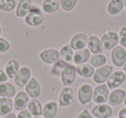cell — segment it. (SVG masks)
<instances>
[{
	"label": "cell",
	"instance_id": "cell-9",
	"mask_svg": "<svg viewBox=\"0 0 126 118\" xmlns=\"http://www.w3.org/2000/svg\"><path fill=\"white\" fill-rule=\"evenodd\" d=\"M40 57L42 60L47 64L57 63L60 60V53L55 49H47L41 53Z\"/></svg>",
	"mask_w": 126,
	"mask_h": 118
},
{
	"label": "cell",
	"instance_id": "cell-42",
	"mask_svg": "<svg viewBox=\"0 0 126 118\" xmlns=\"http://www.w3.org/2000/svg\"><path fill=\"white\" fill-rule=\"evenodd\" d=\"M124 103H125V105H126V97H125V100H124Z\"/></svg>",
	"mask_w": 126,
	"mask_h": 118
},
{
	"label": "cell",
	"instance_id": "cell-18",
	"mask_svg": "<svg viewBox=\"0 0 126 118\" xmlns=\"http://www.w3.org/2000/svg\"><path fill=\"white\" fill-rule=\"evenodd\" d=\"M57 114V105L54 102H49L44 105L42 115L44 118H54Z\"/></svg>",
	"mask_w": 126,
	"mask_h": 118
},
{
	"label": "cell",
	"instance_id": "cell-32",
	"mask_svg": "<svg viewBox=\"0 0 126 118\" xmlns=\"http://www.w3.org/2000/svg\"><path fill=\"white\" fill-rule=\"evenodd\" d=\"M61 7L64 11H69L75 6L77 0H61Z\"/></svg>",
	"mask_w": 126,
	"mask_h": 118
},
{
	"label": "cell",
	"instance_id": "cell-14",
	"mask_svg": "<svg viewBox=\"0 0 126 118\" xmlns=\"http://www.w3.org/2000/svg\"><path fill=\"white\" fill-rule=\"evenodd\" d=\"M93 113L98 118H109L112 115V109L109 105H97L93 108Z\"/></svg>",
	"mask_w": 126,
	"mask_h": 118
},
{
	"label": "cell",
	"instance_id": "cell-44",
	"mask_svg": "<svg viewBox=\"0 0 126 118\" xmlns=\"http://www.w3.org/2000/svg\"><path fill=\"white\" fill-rule=\"evenodd\" d=\"M0 34H1V27H0Z\"/></svg>",
	"mask_w": 126,
	"mask_h": 118
},
{
	"label": "cell",
	"instance_id": "cell-6",
	"mask_svg": "<svg viewBox=\"0 0 126 118\" xmlns=\"http://www.w3.org/2000/svg\"><path fill=\"white\" fill-rule=\"evenodd\" d=\"M31 76V72L28 67H22L16 73L15 76V83L17 85L18 87L23 88L25 85H27L29 82V79Z\"/></svg>",
	"mask_w": 126,
	"mask_h": 118
},
{
	"label": "cell",
	"instance_id": "cell-10",
	"mask_svg": "<svg viewBox=\"0 0 126 118\" xmlns=\"http://www.w3.org/2000/svg\"><path fill=\"white\" fill-rule=\"evenodd\" d=\"M125 80V74L123 72L118 71L114 73L107 80V85L110 89H115L121 85Z\"/></svg>",
	"mask_w": 126,
	"mask_h": 118
},
{
	"label": "cell",
	"instance_id": "cell-1",
	"mask_svg": "<svg viewBox=\"0 0 126 118\" xmlns=\"http://www.w3.org/2000/svg\"><path fill=\"white\" fill-rule=\"evenodd\" d=\"M43 16H42L41 10L36 6H33L30 9L29 15L25 18L27 24L30 26H39L43 23Z\"/></svg>",
	"mask_w": 126,
	"mask_h": 118
},
{
	"label": "cell",
	"instance_id": "cell-41",
	"mask_svg": "<svg viewBox=\"0 0 126 118\" xmlns=\"http://www.w3.org/2000/svg\"><path fill=\"white\" fill-rule=\"evenodd\" d=\"M124 5H125V8H126V0H124Z\"/></svg>",
	"mask_w": 126,
	"mask_h": 118
},
{
	"label": "cell",
	"instance_id": "cell-31",
	"mask_svg": "<svg viewBox=\"0 0 126 118\" xmlns=\"http://www.w3.org/2000/svg\"><path fill=\"white\" fill-rule=\"evenodd\" d=\"M67 66H68V64L65 63L63 60H61V61L59 60L57 62V64L54 65V67L52 68L51 73H52V74H54V75H59L61 73H62L63 69Z\"/></svg>",
	"mask_w": 126,
	"mask_h": 118
},
{
	"label": "cell",
	"instance_id": "cell-4",
	"mask_svg": "<svg viewBox=\"0 0 126 118\" xmlns=\"http://www.w3.org/2000/svg\"><path fill=\"white\" fill-rule=\"evenodd\" d=\"M111 73L112 67L110 66H105L100 68H98V70L94 73L93 80L97 84H102L106 80H108Z\"/></svg>",
	"mask_w": 126,
	"mask_h": 118
},
{
	"label": "cell",
	"instance_id": "cell-30",
	"mask_svg": "<svg viewBox=\"0 0 126 118\" xmlns=\"http://www.w3.org/2000/svg\"><path fill=\"white\" fill-rule=\"evenodd\" d=\"M16 4V0H0V10L4 11H11Z\"/></svg>",
	"mask_w": 126,
	"mask_h": 118
},
{
	"label": "cell",
	"instance_id": "cell-17",
	"mask_svg": "<svg viewBox=\"0 0 126 118\" xmlns=\"http://www.w3.org/2000/svg\"><path fill=\"white\" fill-rule=\"evenodd\" d=\"M125 97V91L123 90H116L111 92V94L109 97V103L110 105L117 106L120 104L124 101Z\"/></svg>",
	"mask_w": 126,
	"mask_h": 118
},
{
	"label": "cell",
	"instance_id": "cell-13",
	"mask_svg": "<svg viewBox=\"0 0 126 118\" xmlns=\"http://www.w3.org/2000/svg\"><path fill=\"white\" fill-rule=\"evenodd\" d=\"M73 98H74V91L70 87H66L62 89L60 95L59 103L61 106H68L72 103Z\"/></svg>",
	"mask_w": 126,
	"mask_h": 118
},
{
	"label": "cell",
	"instance_id": "cell-15",
	"mask_svg": "<svg viewBox=\"0 0 126 118\" xmlns=\"http://www.w3.org/2000/svg\"><path fill=\"white\" fill-rule=\"evenodd\" d=\"M29 103V96L25 92L21 91L16 95L15 98V109L16 110H23L28 106Z\"/></svg>",
	"mask_w": 126,
	"mask_h": 118
},
{
	"label": "cell",
	"instance_id": "cell-40",
	"mask_svg": "<svg viewBox=\"0 0 126 118\" xmlns=\"http://www.w3.org/2000/svg\"><path fill=\"white\" fill-rule=\"evenodd\" d=\"M124 71L125 72V73H126V63H125V65H124Z\"/></svg>",
	"mask_w": 126,
	"mask_h": 118
},
{
	"label": "cell",
	"instance_id": "cell-23",
	"mask_svg": "<svg viewBox=\"0 0 126 118\" xmlns=\"http://www.w3.org/2000/svg\"><path fill=\"white\" fill-rule=\"evenodd\" d=\"M29 111L35 116H39L42 114V108L41 103L37 99H32L29 102Z\"/></svg>",
	"mask_w": 126,
	"mask_h": 118
},
{
	"label": "cell",
	"instance_id": "cell-27",
	"mask_svg": "<svg viewBox=\"0 0 126 118\" xmlns=\"http://www.w3.org/2000/svg\"><path fill=\"white\" fill-rule=\"evenodd\" d=\"M77 73L84 78H90L94 73V68L88 64H84L77 67Z\"/></svg>",
	"mask_w": 126,
	"mask_h": 118
},
{
	"label": "cell",
	"instance_id": "cell-2",
	"mask_svg": "<svg viewBox=\"0 0 126 118\" xmlns=\"http://www.w3.org/2000/svg\"><path fill=\"white\" fill-rule=\"evenodd\" d=\"M101 46L105 50H110L118 42V35L115 32H108L101 38Z\"/></svg>",
	"mask_w": 126,
	"mask_h": 118
},
{
	"label": "cell",
	"instance_id": "cell-35",
	"mask_svg": "<svg viewBox=\"0 0 126 118\" xmlns=\"http://www.w3.org/2000/svg\"><path fill=\"white\" fill-rule=\"evenodd\" d=\"M17 118H31V114L27 109H23V110H21V112H19Z\"/></svg>",
	"mask_w": 126,
	"mask_h": 118
},
{
	"label": "cell",
	"instance_id": "cell-25",
	"mask_svg": "<svg viewBox=\"0 0 126 118\" xmlns=\"http://www.w3.org/2000/svg\"><path fill=\"white\" fill-rule=\"evenodd\" d=\"M124 7L123 0H111L108 4V12L110 15H117Z\"/></svg>",
	"mask_w": 126,
	"mask_h": 118
},
{
	"label": "cell",
	"instance_id": "cell-8",
	"mask_svg": "<svg viewBox=\"0 0 126 118\" xmlns=\"http://www.w3.org/2000/svg\"><path fill=\"white\" fill-rule=\"evenodd\" d=\"M109 95L108 87L105 85L97 86L93 91V101L96 103H104L107 101Z\"/></svg>",
	"mask_w": 126,
	"mask_h": 118
},
{
	"label": "cell",
	"instance_id": "cell-26",
	"mask_svg": "<svg viewBox=\"0 0 126 118\" xmlns=\"http://www.w3.org/2000/svg\"><path fill=\"white\" fill-rule=\"evenodd\" d=\"M60 7L59 0H45L42 4V9L45 12L52 13L56 11Z\"/></svg>",
	"mask_w": 126,
	"mask_h": 118
},
{
	"label": "cell",
	"instance_id": "cell-11",
	"mask_svg": "<svg viewBox=\"0 0 126 118\" xmlns=\"http://www.w3.org/2000/svg\"><path fill=\"white\" fill-rule=\"evenodd\" d=\"M26 91L32 98H36L41 93V87L39 82L35 78H32L26 85Z\"/></svg>",
	"mask_w": 126,
	"mask_h": 118
},
{
	"label": "cell",
	"instance_id": "cell-5",
	"mask_svg": "<svg viewBox=\"0 0 126 118\" xmlns=\"http://www.w3.org/2000/svg\"><path fill=\"white\" fill-rule=\"evenodd\" d=\"M76 78V68L74 66L68 65L63 69L61 73V81L63 85H69L74 82Z\"/></svg>",
	"mask_w": 126,
	"mask_h": 118
},
{
	"label": "cell",
	"instance_id": "cell-36",
	"mask_svg": "<svg viewBox=\"0 0 126 118\" xmlns=\"http://www.w3.org/2000/svg\"><path fill=\"white\" fill-rule=\"evenodd\" d=\"M77 118H92V116L90 115V113L88 112L86 109H85L84 111H82V112L77 116Z\"/></svg>",
	"mask_w": 126,
	"mask_h": 118
},
{
	"label": "cell",
	"instance_id": "cell-38",
	"mask_svg": "<svg viewBox=\"0 0 126 118\" xmlns=\"http://www.w3.org/2000/svg\"><path fill=\"white\" fill-rule=\"evenodd\" d=\"M118 118H126V108H124L120 110L118 114Z\"/></svg>",
	"mask_w": 126,
	"mask_h": 118
},
{
	"label": "cell",
	"instance_id": "cell-16",
	"mask_svg": "<svg viewBox=\"0 0 126 118\" xmlns=\"http://www.w3.org/2000/svg\"><path fill=\"white\" fill-rule=\"evenodd\" d=\"M31 9V0H20L19 4L16 8V16L23 17L25 16Z\"/></svg>",
	"mask_w": 126,
	"mask_h": 118
},
{
	"label": "cell",
	"instance_id": "cell-39",
	"mask_svg": "<svg viewBox=\"0 0 126 118\" xmlns=\"http://www.w3.org/2000/svg\"><path fill=\"white\" fill-rule=\"evenodd\" d=\"M4 118H16V115H15L14 113H11V114H8Z\"/></svg>",
	"mask_w": 126,
	"mask_h": 118
},
{
	"label": "cell",
	"instance_id": "cell-28",
	"mask_svg": "<svg viewBox=\"0 0 126 118\" xmlns=\"http://www.w3.org/2000/svg\"><path fill=\"white\" fill-rule=\"evenodd\" d=\"M61 55L62 60L67 64H70L73 60V50L69 45H66L61 49Z\"/></svg>",
	"mask_w": 126,
	"mask_h": 118
},
{
	"label": "cell",
	"instance_id": "cell-22",
	"mask_svg": "<svg viewBox=\"0 0 126 118\" xmlns=\"http://www.w3.org/2000/svg\"><path fill=\"white\" fill-rule=\"evenodd\" d=\"M90 55H91L90 51L86 48L77 51L74 54V62L75 64H82V63H85L86 61L88 60V59L90 58Z\"/></svg>",
	"mask_w": 126,
	"mask_h": 118
},
{
	"label": "cell",
	"instance_id": "cell-24",
	"mask_svg": "<svg viewBox=\"0 0 126 118\" xmlns=\"http://www.w3.org/2000/svg\"><path fill=\"white\" fill-rule=\"evenodd\" d=\"M13 107V103L11 98L0 99V115L5 116L11 111Z\"/></svg>",
	"mask_w": 126,
	"mask_h": 118
},
{
	"label": "cell",
	"instance_id": "cell-19",
	"mask_svg": "<svg viewBox=\"0 0 126 118\" xmlns=\"http://www.w3.org/2000/svg\"><path fill=\"white\" fill-rule=\"evenodd\" d=\"M87 45L89 49L93 54H100L102 53V46L101 42L98 40V38L95 35H92L89 37L87 42Z\"/></svg>",
	"mask_w": 126,
	"mask_h": 118
},
{
	"label": "cell",
	"instance_id": "cell-34",
	"mask_svg": "<svg viewBox=\"0 0 126 118\" xmlns=\"http://www.w3.org/2000/svg\"><path fill=\"white\" fill-rule=\"evenodd\" d=\"M10 49V44L6 40L0 38V53H5Z\"/></svg>",
	"mask_w": 126,
	"mask_h": 118
},
{
	"label": "cell",
	"instance_id": "cell-37",
	"mask_svg": "<svg viewBox=\"0 0 126 118\" xmlns=\"http://www.w3.org/2000/svg\"><path fill=\"white\" fill-rule=\"evenodd\" d=\"M8 77L7 75L4 73V72L3 70L0 69V83H2V82H5L7 80Z\"/></svg>",
	"mask_w": 126,
	"mask_h": 118
},
{
	"label": "cell",
	"instance_id": "cell-20",
	"mask_svg": "<svg viewBox=\"0 0 126 118\" xmlns=\"http://www.w3.org/2000/svg\"><path fill=\"white\" fill-rule=\"evenodd\" d=\"M19 69V62L16 59H11L8 61L5 66V72L7 73V77L10 78H15L16 73Z\"/></svg>",
	"mask_w": 126,
	"mask_h": 118
},
{
	"label": "cell",
	"instance_id": "cell-29",
	"mask_svg": "<svg viewBox=\"0 0 126 118\" xmlns=\"http://www.w3.org/2000/svg\"><path fill=\"white\" fill-rule=\"evenodd\" d=\"M106 58L105 56L102 55V54H98V55H93L91 57L90 59V64L93 66L98 67V66H101L106 63Z\"/></svg>",
	"mask_w": 126,
	"mask_h": 118
},
{
	"label": "cell",
	"instance_id": "cell-33",
	"mask_svg": "<svg viewBox=\"0 0 126 118\" xmlns=\"http://www.w3.org/2000/svg\"><path fill=\"white\" fill-rule=\"evenodd\" d=\"M119 42H120L121 46L126 47V28L124 27L122 28L119 34Z\"/></svg>",
	"mask_w": 126,
	"mask_h": 118
},
{
	"label": "cell",
	"instance_id": "cell-43",
	"mask_svg": "<svg viewBox=\"0 0 126 118\" xmlns=\"http://www.w3.org/2000/svg\"><path fill=\"white\" fill-rule=\"evenodd\" d=\"M34 118H41V117H37V116H35Z\"/></svg>",
	"mask_w": 126,
	"mask_h": 118
},
{
	"label": "cell",
	"instance_id": "cell-7",
	"mask_svg": "<svg viewBox=\"0 0 126 118\" xmlns=\"http://www.w3.org/2000/svg\"><path fill=\"white\" fill-rule=\"evenodd\" d=\"M111 60L115 66H124L126 61V51L122 47H116L111 52Z\"/></svg>",
	"mask_w": 126,
	"mask_h": 118
},
{
	"label": "cell",
	"instance_id": "cell-12",
	"mask_svg": "<svg viewBox=\"0 0 126 118\" xmlns=\"http://www.w3.org/2000/svg\"><path fill=\"white\" fill-rule=\"evenodd\" d=\"M87 36L85 34H77L73 37L71 41V47L74 50L83 49L87 44Z\"/></svg>",
	"mask_w": 126,
	"mask_h": 118
},
{
	"label": "cell",
	"instance_id": "cell-3",
	"mask_svg": "<svg viewBox=\"0 0 126 118\" xmlns=\"http://www.w3.org/2000/svg\"><path fill=\"white\" fill-rule=\"evenodd\" d=\"M93 88L88 84H85L79 88L78 93V98L81 104H87L93 99Z\"/></svg>",
	"mask_w": 126,
	"mask_h": 118
},
{
	"label": "cell",
	"instance_id": "cell-21",
	"mask_svg": "<svg viewBox=\"0 0 126 118\" xmlns=\"http://www.w3.org/2000/svg\"><path fill=\"white\" fill-rule=\"evenodd\" d=\"M16 88L10 83L0 84V96L4 97H11L16 94Z\"/></svg>",
	"mask_w": 126,
	"mask_h": 118
}]
</instances>
